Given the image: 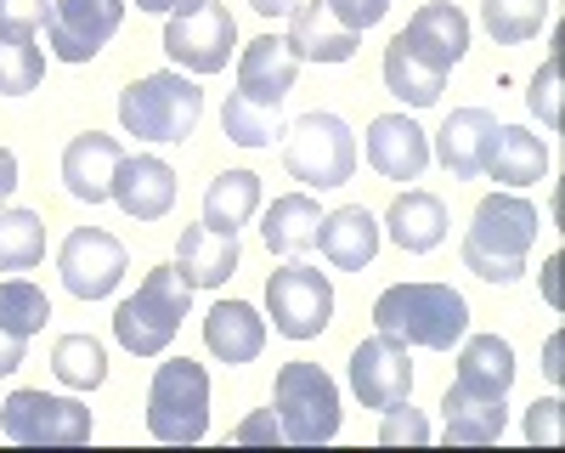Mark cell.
<instances>
[{
  "instance_id": "1",
  "label": "cell",
  "mask_w": 565,
  "mask_h": 453,
  "mask_svg": "<svg viewBox=\"0 0 565 453\" xmlns=\"http://www.w3.org/2000/svg\"><path fill=\"white\" fill-rule=\"evenodd\" d=\"M537 204L521 193H492L481 199L476 221L463 233V266L487 284H514L526 272V255L537 244Z\"/></svg>"
},
{
  "instance_id": "2",
  "label": "cell",
  "mask_w": 565,
  "mask_h": 453,
  "mask_svg": "<svg viewBox=\"0 0 565 453\" xmlns=\"http://www.w3.org/2000/svg\"><path fill=\"white\" fill-rule=\"evenodd\" d=\"M373 329L402 340V346L447 351L469 329V306L452 284H391L373 301Z\"/></svg>"
},
{
  "instance_id": "3",
  "label": "cell",
  "mask_w": 565,
  "mask_h": 453,
  "mask_svg": "<svg viewBox=\"0 0 565 453\" xmlns=\"http://www.w3.org/2000/svg\"><path fill=\"white\" fill-rule=\"evenodd\" d=\"M186 306H193V289L181 284L175 261H170V266H153L148 278H141V289H136L130 301H119L114 335H119V346L136 351V357H159V351L175 340Z\"/></svg>"
},
{
  "instance_id": "4",
  "label": "cell",
  "mask_w": 565,
  "mask_h": 453,
  "mask_svg": "<svg viewBox=\"0 0 565 453\" xmlns=\"http://www.w3.org/2000/svg\"><path fill=\"white\" fill-rule=\"evenodd\" d=\"M204 114V91L186 74H148L119 91V125L148 143H186Z\"/></svg>"
},
{
  "instance_id": "5",
  "label": "cell",
  "mask_w": 565,
  "mask_h": 453,
  "mask_svg": "<svg viewBox=\"0 0 565 453\" xmlns=\"http://www.w3.org/2000/svg\"><path fill=\"white\" fill-rule=\"evenodd\" d=\"M148 431H153V442H170V447L204 442V431H210V375H204V362H193V357L159 362V375L148 386Z\"/></svg>"
},
{
  "instance_id": "6",
  "label": "cell",
  "mask_w": 565,
  "mask_h": 453,
  "mask_svg": "<svg viewBox=\"0 0 565 453\" xmlns=\"http://www.w3.org/2000/svg\"><path fill=\"white\" fill-rule=\"evenodd\" d=\"M271 414L282 442L295 447H317V442H334L340 431V391L317 362H282L277 369V391H271Z\"/></svg>"
},
{
  "instance_id": "7",
  "label": "cell",
  "mask_w": 565,
  "mask_h": 453,
  "mask_svg": "<svg viewBox=\"0 0 565 453\" xmlns=\"http://www.w3.org/2000/svg\"><path fill=\"white\" fill-rule=\"evenodd\" d=\"M282 165L306 188H345L356 170V136L340 114H300L282 130Z\"/></svg>"
},
{
  "instance_id": "8",
  "label": "cell",
  "mask_w": 565,
  "mask_h": 453,
  "mask_svg": "<svg viewBox=\"0 0 565 453\" xmlns=\"http://www.w3.org/2000/svg\"><path fill=\"white\" fill-rule=\"evenodd\" d=\"M0 431L18 447H85L90 442V408L74 397L12 391L0 402Z\"/></svg>"
},
{
  "instance_id": "9",
  "label": "cell",
  "mask_w": 565,
  "mask_h": 453,
  "mask_svg": "<svg viewBox=\"0 0 565 453\" xmlns=\"http://www.w3.org/2000/svg\"><path fill=\"white\" fill-rule=\"evenodd\" d=\"M266 306H271V329L289 340H317L334 317V284L317 266L289 261L266 278Z\"/></svg>"
},
{
  "instance_id": "10",
  "label": "cell",
  "mask_w": 565,
  "mask_h": 453,
  "mask_svg": "<svg viewBox=\"0 0 565 453\" xmlns=\"http://www.w3.org/2000/svg\"><path fill=\"white\" fill-rule=\"evenodd\" d=\"M232 45H238V23H232L221 0H199L193 12H175L164 23V52L193 74H221Z\"/></svg>"
},
{
  "instance_id": "11",
  "label": "cell",
  "mask_w": 565,
  "mask_h": 453,
  "mask_svg": "<svg viewBox=\"0 0 565 453\" xmlns=\"http://www.w3.org/2000/svg\"><path fill=\"white\" fill-rule=\"evenodd\" d=\"M125 23V0H52L45 12V45L63 63H90Z\"/></svg>"
},
{
  "instance_id": "12",
  "label": "cell",
  "mask_w": 565,
  "mask_h": 453,
  "mask_svg": "<svg viewBox=\"0 0 565 453\" xmlns=\"http://www.w3.org/2000/svg\"><path fill=\"white\" fill-rule=\"evenodd\" d=\"M295 74H300L295 45L277 40V34H260L238 57V91H232V103L260 108V114H282V103H289V91H295Z\"/></svg>"
},
{
  "instance_id": "13",
  "label": "cell",
  "mask_w": 565,
  "mask_h": 453,
  "mask_svg": "<svg viewBox=\"0 0 565 453\" xmlns=\"http://www.w3.org/2000/svg\"><path fill=\"white\" fill-rule=\"evenodd\" d=\"M57 266H63L68 295L103 301V295H114L119 278H125V244H119L114 233H103V227H74V233L63 239Z\"/></svg>"
},
{
  "instance_id": "14",
  "label": "cell",
  "mask_w": 565,
  "mask_h": 453,
  "mask_svg": "<svg viewBox=\"0 0 565 453\" xmlns=\"http://www.w3.org/2000/svg\"><path fill=\"white\" fill-rule=\"evenodd\" d=\"M351 391L362 397V408H396L407 402L413 391V362H407V346L391 340V335H373L351 351Z\"/></svg>"
},
{
  "instance_id": "15",
  "label": "cell",
  "mask_w": 565,
  "mask_h": 453,
  "mask_svg": "<svg viewBox=\"0 0 565 453\" xmlns=\"http://www.w3.org/2000/svg\"><path fill=\"white\" fill-rule=\"evenodd\" d=\"M108 199H114L130 221H159V215L175 204V170H170L164 159H153V154H136V159L125 154L119 170H114Z\"/></svg>"
},
{
  "instance_id": "16",
  "label": "cell",
  "mask_w": 565,
  "mask_h": 453,
  "mask_svg": "<svg viewBox=\"0 0 565 453\" xmlns=\"http://www.w3.org/2000/svg\"><path fill=\"white\" fill-rule=\"evenodd\" d=\"M367 165L391 181H418L424 165H430V136L407 114H380L367 125Z\"/></svg>"
},
{
  "instance_id": "17",
  "label": "cell",
  "mask_w": 565,
  "mask_h": 453,
  "mask_svg": "<svg viewBox=\"0 0 565 453\" xmlns=\"http://www.w3.org/2000/svg\"><path fill=\"white\" fill-rule=\"evenodd\" d=\"M125 148L103 130H85L63 148V188L79 199V204H103L108 188H114V170H119Z\"/></svg>"
},
{
  "instance_id": "18",
  "label": "cell",
  "mask_w": 565,
  "mask_h": 453,
  "mask_svg": "<svg viewBox=\"0 0 565 453\" xmlns=\"http://www.w3.org/2000/svg\"><path fill=\"white\" fill-rule=\"evenodd\" d=\"M402 40H407L430 69L447 74V69L469 52V18L452 7V0H430V7H418V12H413V23L402 29Z\"/></svg>"
},
{
  "instance_id": "19",
  "label": "cell",
  "mask_w": 565,
  "mask_h": 453,
  "mask_svg": "<svg viewBox=\"0 0 565 453\" xmlns=\"http://www.w3.org/2000/svg\"><path fill=\"white\" fill-rule=\"evenodd\" d=\"M492 130L498 119L487 108H452L447 125L436 130V159L447 165L452 181H476L481 165H487V148H492Z\"/></svg>"
},
{
  "instance_id": "20",
  "label": "cell",
  "mask_w": 565,
  "mask_h": 453,
  "mask_svg": "<svg viewBox=\"0 0 565 453\" xmlns=\"http://www.w3.org/2000/svg\"><path fill=\"white\" fill-rule=\"evenodd\" d=\"M289 18H295V29H289L295 57H311V63H351L356 57L362 34L345 29L334 12H328V0H300Z\"/></svg>"
},
{
  "instance_id": "21",
  "label": "cell",
  "mask_w": 565,
  "mask_h": 453,
  "mask_svg": "<svg viewBox=\"0 0 565 453\" xmlns=\"http://www.w3.org/2000/svg\"><path fill=\"white\" fill-rule=\"evenodd\" d=\"M175 272L186 289H221L238 272V239L210 233V227H186L175 244Z\"/></svg>"
},
{
  "instance_id": "22",
  "label": "cell",
  "mask_w": 565,
  "mask_h": 453,
  "mask_svg": "<svg viewBox=\"0 0 565 453\" xmlns=\"http://www.w3.org/2000/svg\"><path fill=\"white\" fill-rule=\"evenodd\" d=\"M317 244H322V255L334 261L340 272H362L373 255H380V221H373L362 204H345L334 215H322Z\"/></svg>"
},
{
  "instance_id": "23",
  "label": "cell",
  "mask_w": 565,
  "mask_h": 453,
  "mask_svg": "<svg viewBox=\"0 0 565 453\" xmlns=\"http://www.w3.org/2000/svg\"><path fill=\"white\" fill-rule=\"evenodd\" d=\"M204 346L226 362V369H238V362H255L260 346H266V324L255 317V306L244 301H221L210 317H204Z\"/></svg>"
},
{
  "instance_id": "24",
  "label": "cell",
  "mask_w": 565,
  "mask_h": 453,
  "mask_svg": "<svg viewBox=\"0 0 565 453\" xmlns=\"http://www.w3.org/2000/svg\"><path fill=\"white\" fill-rule=\"evenodd\" d=\"M441 436L452 442V447H492L498 436H503V397H469V391H447L441 397Z\"/></svg>"
},
{
  "instance_id": "25",
  "label": "cell",
  "mask_w": 565,
  "mask_h": 453,
  "mask_svg": "<svg viewBox=\"0 0 565 453\" xmlns=\"http://www.w3.org/2000/svg\"><path fill=\"white\" fill-rule=\"evenodd\" d=\"M481 170L492 181H503V188H532V181H543V170H548V148L521 125H498Z\"/></svg>"
},
{
  "instance_id": "26",
  "label": "cell",
  "mask_w": 565,
  "mask_h": 453,
  "mask_svg": "<svg viewBox=\"0 0 565 453\" xmlns=\"http://www.w3.org/2000/svg\"><path fill=\"white\" fill-rule=\"evenodd\" d=\"M317 227H322V210H317V199L311 193H282V199H271V210H266V227H260V239H266V250L271 255H306L311 244H317Z\"/></svg>"
},
{
  "instance_id": "27",
  "label": "cell",
  "mask_w": 565,
  "mask_h": 453,
  "mask_svg": "<svg viewBox=\"0 0 565 453\" xmlns=\"http://www.w3.org/2000/svg\"><path fill=\"white\" fill-rule=\"evenodd\" d=\"M509 386H514V351H509V340H498V335L463 340L458 391H469V397H509Z\"/></svg>"
},
{
  "instance_id": "28",
  "label": "cell",
  "mask_w": 565,
  "mask_h": 453,
  "mask_svg": "<svg viewBox=\"0 0 565 453\" xmlns=\"http://www.w3.org/2000/svg\"><path fill=\"white\" fill-rule=\"evenodd\" d=\"M260 210V176L255 170H221L204 193V227L210 233L238 239V227Z\"/></svg>"
},
{
  "instance_id": "29",
  "label": "cell",
  "mask_w": 565,
  "mask_h": 453,
  "mask_svg": "<svg viewBox=\"0 0 565 453\" xmlns=\"http://www.w3.org/2000/svg\"><path fill=\"white\" fill-rule=\"evenodd\" d=\"M385 85H391V97H402L407 108H430V103H441L447 74L430 69V63H424L413 45L396 34V40L385 45Z\"/></svg>"
},
{
  "instance_id": "30",
  "label": "cell",
  "mask_w": 565,
  "mask_h": 453,
  "mask_svg": "<svg viewBox=\"0 0 565 453\" xmlns=\"http://www.w3.org/2000/svg\"><path fill=\"white\" fill-rule=\"evenodd\" d=\"M385 227H391V239H396L402 250L424 255V250H436V244L447 239V204H441L436 193H402V199L391 204Z\"/></svg>"
},
{
  "instance_id": "31",
  "label": "cell",
  "mask_w": 565,
  "mask_h": 453,
  "mask_svg": "<svg viewBox=\"0 0 565 453\" xmlns=\"http://www.w3.org/2000/svg\"><path fill=\"white\" fill-rule=\"evenodd\" d=\"M52 375H57L68 391H97L103 375H108V357H103V346L90 340V335H63V340L52 346Z\"/></svg>"
},
{
  "instance_id": "32",
  "label": "cell",
  "mask_w": 565,
  "mask_h": 453,
  "mask_svg": "<svg viewBox=\"0 0 565 453\" xmlns=\"http://www.w3.org/2000/svg\"><path fill=\"white\" fill-rule=\"evenodd\" d=\"M40 255H45V227H40V215L0 204V272H29Z\"/></svg>"
},
{
  "instance_id": "33",
  "label": "cell",
  "mask_w": 565,
  "mask_h": 453,
  "mask_svg": "<svg viewBox=\"0 0 565 453\" xmlns=\"http://www.w3.org/2000/svg\"><path fill=\"white\" fill-rule=\"evenodd\" d=\"M548 0H481V23L498 45H521L543 29Z\"/></svg>"
},
{
  "instance_id": "34",
  "label": "cell",
  "mask_w": 565,
  "mask_h": 453,
  "mask_svg": "<svg viewBox=\"0 0 565 453\" xmlns=\"http://www.w3.org/2000/svg\"><path fill=\"white\" fill-rule=\"evenodd\" d=\"M40 74H45V57H40L34 34L0 29V97H23V91L40 85Z\"/></svg>"
},
{
  "instance_id": "35",
  "label": "cell",
  "mask_w": 565,
  "mask_h": 453,
  "mask_svg": "<svg viewBox=\"0 0 565 453\" xmlns=\"http://www.w3.org/2000/svg\"><path fill=\"white\" fill-rule=\"evenodd\" d=\"M45 317H52V301H45L29 278H12V284H0V324H7L12 335H34L45 329Z\"/></svg>"
},
{
  "instance_id": "36",
  "label": "cell",
  "mask_w": 565,
  "mask_h": 453,
  "mask_svg": "<svg viewBox=\"0 0 565 453\" xmlns=\"http://www.w3.org/2000/svg\"><path fill=\"white\" fill-rule=\"evenodd\" d=\"M380 442H385V447H402V442H407V447H424V442H430V425H424L407 402H396V408H385Z\"/></svg>"
},
{
  "instance_id": "37",
  "label": "cell",
  "mask_w": 565,
  "mask_h": 453,
  "mask_svg": "<svg viewBox=\"0 0 565 453\" xmlns=\"http://www.w3.org/2000/svg\"><path fill=\"white\" fill-rule=\"evenodd\" d=\"M45 12H52V0H0V29L40 34L45 29Z\"/></svg>"
},
{
  "instance_id": "38",
  "label": "cell",
  "mask_w": 565,
  "mask_h": 453,
  "mask_svg": "<svg viewBox=\"0 0 565 453\" xmlns=\"http://www.w3.org/2000/svg\"><path fill=\"white\" fill-rule=\"evenodd\" d=\"M532 114L543 125H559V57H548L543 74L532 80Z\"/></svg>"
},
{
  "instance_id": "39",
  "label": "cell",
  "mask_w": 565,
  "mask_h": 453,
  "mask_svg": "<svg viewBox=\"0 0 565 453\" xmlns=\"http://www.w3.org/2000/svg\"><path fill=\"white\" fill-rule=\"evenodd\" d=\"M328 12H334L345 29H373V23H380L385 12H391V0H328Z\"/></svg>"
},
{
  "instance_id": "40",
  "label": "cell",
  "mask_w": 565,
  "mask_h": 453,
  "mask_svg": "<svg viewBox=\"0 0 565 453\" xmlns=\"http://www.w3.org/2000/svg\"><path fill=\"white\" fill-rule=\"evenodd\" d=\"M526 442H559V397L537 402L526 414Z\"/></svg>"
},
{
  "instance_id": "41",
  "label": "cell",
  "mask_w": 565,
  "mask_h": 453,
  "mask_svg": "<svg viewBox=\"0 0 565 453\" xmlns=\"http://www.w3.org/2000/svg\"><path fill=\"white\" fill-rule=\"evenodd\" d=\"M238 442H282V431H277V414L266 408V414H255L249 425H238Z\"/></svg>"
},
{
  "instance_id": "42",
  "label": "cell",
  "mask_w": 565,
  "mask_h": 453,
  "mask_svg": "<svg viewBox=\"0 0 565 453\" xmlns=\"http://www.w3.org/2000/svg\"><path fill=\"white\" fill-rule=\"evenodd\" d=\"M12 369H23V335L0 324V375H12Z\"/></svg>"
},
{
  "instance_id": "43",
  "label": "cell",
  "mask_w": 565,
  "mask_h": 453,
  "mask_svg": "<svg viewBox=\"0 0 565 453\" xmlns=\"http://www.w3.org/2000/svg\"><path fill=\"white\" fill-rule=\"evenodd\" d=\"M12 193H18V154L0 148V204H7Z\"/></svg>"
},
{
  "instance_id": "44",
  "label": "cell",
  "mask_w": 565,
  "mask_h": 453,
  "mask_svg": "<svg viewBox=\"0 0 565 453\" xmlns=\"http://www.w3.org/2000/svg\"><path fill=\"white\" fill-rule=\"evenodd\" d=\"M141 12H159V18H175V12H193L199 0H136Z\"/></svg>"
},
{
  "instance_id": "45",
  "label": "cell",
  "mask_w": 565,
  "mask_h": 453,
  "mask_svg": "<svg viewBox=\"0 0 565 453\" xmlns=\"http://www.w3.org/2000/svg\"><path fill=\"white\" fill-rule=\"evenodd\" d=\"M249 7H255L260 18H271V23H277V18H289V12L300 7V0H249Z\"/></svg>"
}]
</instances>
